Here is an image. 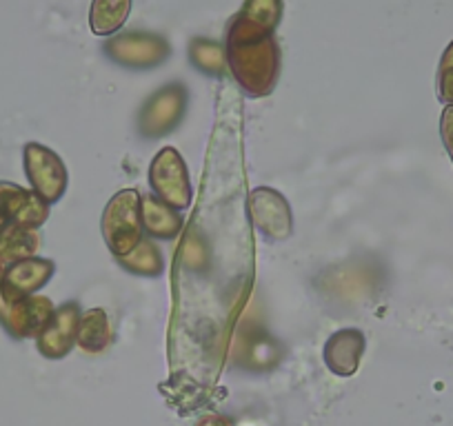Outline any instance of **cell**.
<instances>
[{
  "label": "cell",
  "instance_id": "20",
  "mask_svg": "<svg viewBox=\"0 0 453 426\" xmlns=\"http://www.w3.org/2000/svg\"><path fill=\"white\" fill-rule=\"evenodd\" d=\"M241 342L242 346L241 351H238V358H241L242 367L256 369V371L265 369L260 354H263V358H272L273 362L278 360V345L272 340V336H267V333L263 331V329H251V331L245 333V338H242Z\"/></svg>",
  "mask_w": 453,
  "mask_h": 426
},
{
  "label": "cell",
  "instance_id": "2",
  "mask_svg": "<svg viewBox=\"0 0 453 426\" xmlns=\"http://www.w3.org/2000/svg\"><path fill=\"white\" fill-rule=\"evenodd\" d=\"M142 194L136 189H120L113 194L103 211L100 229H103L104 245L116 258L132 254L142 240Z\"/></svg>",
  "mask_w": 453,
  "mask_h": 426
},
{
  "label": "cell",
  "instance_id": "22",
  "mask_svg": "<svg viewBox=\"0 0 453 426\" xmlns=\"http://www.w3.org/2000/svg\"><path fill=\"white\" fill-rule=\"evenodd\" d=\"M438 98L453 107V41L444 49L438 69Z\"/></svg>",
  "mask_w": 453,
  "mask_h": 426
},
{
  "label": "cell",
  "instance_id": "4",
  "mask_svg": "<svg viewBox=\"0 0 453 426\" xmlns=\"http://www.w3.org/2000/svg\"><path fill=\"white\" fill-rule=\"evenodd\" d=\"M150 186L156 198H160L176 211H185L191 207L194 186L189 180V169H187L178 149L163 147L154 156L150 164Z\"/></svg>",
  "mask_w": 453,
  "mask_h": 426
},
{
  "label": "cell",
  "instance_id": "8",
  "mask_svg": "<svg viewBox=\"0 0 453 426\" xmlns=\"http://www.w3.org/2000/svg\"><path fill=\"white\" fill-rule=\"evenodd\" d=\"M250 216L254 227L269 240H287L294 232V216L285 195L260 186L250 195Z\"/></svg>",
  "mask_w": 453,
  "mask_h": 426
},
{
  "label": "cell",
  "instance_id": "3",
  "mask_svg": "<svg viewBox=\"0 0 453 426\" xmlns=\"http://www.w3.org/2000/svg\"><path fill=\"white\" fill-rule=\"evenodd\" d=\"M189 91L182 82H169L150 95L138 111V133L147 141L165 138L182 123Z\"/></svg>",
  "mask_w": 453,
  "mask_h": 426
},
{
  "label": "cell",
  "instance_id": "5",
  "mask_svg": "<svg viewBox=\"0 0 453 426\" xmlns=\"http://www.w3.org/2000/svg\"><path fill=\"white\" fill-rule=\"evenodd\" d=\"M104 54L120 67L147 72V69L160 67L172 56V45L167 38L158 34L125 32L104 42Z\"/></svg>",
  "mask_w": 453,
  "mask_h": 426
},
{
  "label": "cell",
  "instance_id": "23",
  "mask_svg": "<svg viewBox=\"0 0 453 426\" xmlns=\"http://www.w3.org/2000/svg\"><path fill=\"white\" fill-rule=\"evenodd\" d=\"M440 136H442V142L453 163V107H447L442 111V118H440Z\"/></svg>",
  "mask_w": 453,
  "mask_h": 426
},
{
  "label": "cell",
  "instance_id": "15",
  "mask_svg": "<svg viewBox=\"0 0 453 426\" xmlns=\"http://www.w3.org/2000/svg\"><path fill=\"white\" fill-rule=\"evenodd\" d=\"M132 14V0H91L89 27L96 36L119 34Z\"/></svg>",
  "mask_w": 453,
  "mask_h": 426
},
{
  "label": "cell",
  "instance_id": "10",
  "mask_svg": "<svg viewBox=\"0 0 453 426\" xmlns=\"http://www.w3.org/2000/svg\"><path fill=\"white\" fill-rule=\"evenodd\" d=\"M0 216L10 224L38 229L50 218V204L36 191L23 189L14 182H0Z\"/></svg>",
  "mask_w": 453,
  "mask_h": 426
},
{
  "label": "cell",
  "instance_id": "19",
  "mask_svg": "<svg viewBox=\"0 0 453 426\" xmlns=\"http://www.w3.org/2000/svg\"><path fill=\"white\" fill-rule=\"evenodd\" d=\"M178 262L189 273H196V276L209 271V267H211V249H209L207 238L200 229L185 232L180 245H178Z\"/></svg>",
  "mask_w": 453,
  "mask_h": 426
},
{
  "label": "cell",
  "instance_id": "9",
  "mask_svg": "<svg viewBox=\"0 0 453 426\" xmlns=\"http://www.w3.org/2000/svg\"><path fill=\"white\" fill-rule=\"evenodd\" d=\"M81 307L78 302H63L54 308L50 323L38 333V351L50 360H60L72 354L78 338V324H81Z\"/></svg>",
  "mask_w": 453,
  "mask_h": 426
},
{
  "label": "cell",
  "instance_id": "24",
  "mask_svg": "<svg viewBox=\"0 0 453 426\" xmlns=\"http://www.w3.org/2000/svg\"><path fill=\"white\" fill-rule=\"evenodd\" d=\"M196 426H234V422L229 417L220 415V413H209V415H203Z\"/></svg>",
  "mask_w": 453,
  "mask_h": 426
},
{
  "label": "cell",
  "instance_id": "12",
  "mask_svg": "<svg viewBox=\"0 0 453 426\" xmlns=\"http://www.w3.org/2000/svg\"><path fill=\"white\" fill-rule=\"evenodd\" d=\"M54 273H56V264L51 262V260L36 258V255H34V258L10 264L5 271L3 286L10 289L12 293L34 295L36 291H41L51 278H54Z\"/></svg>",
  "mask_w": 453,
  "mask_h": 426
},
{
  "label": "cell",
  "instance_id": "6",
  "mask_svg": "<svg viewBox=\"0 0 453 426\" xmlns=\"http://www.w3.org/2000/svg\"><path fill=\"white\" fill-rule=\"evenodd\" d=\"M54 302L42 295H19L0 285V324L14 338H36L50 323Z\"/></svg>",
  "mask_w": 453,
  "mask_h": 426
},
{
  "label": "cell",
  "instance_id": "17",
  "mask_svg": "<svg viewBox=\"0 0 453 426\" xmlns=\"http://www.w3.org/2000/svg\"><path fill=\"white\" fill-rule=\"evenodd\" d=\"M189 63L204 76L222 78L229 72L225 45L204 36H196L189 41Z\"/></svg>",
  "mask_w": 453,
  "mask_h": 426
},
{
  "label": "cell",
  "instance_id": "25",
  "mask_svg": "<svg viewBox=\"0 0 453 426\" xmlns=\"http://www.w3.org/2000/svg\"><path fill=\"white\" fill-rule=\"evenodd\" d=\"M5 271H7V267L0 262V285H3V280H5Z\"/></svg>",
  "mask_w": 453,
  "mask_h": 426
},
{
  "label": "cell",
  "instance_id": "7",
  "mask_svg": "<svg viewBox=\"0 0 453 426\" xmlns=\"http://www.w3.org/2000/svg\"><path fill=\"white\" fill-rule=\"evenodd\" d=\"M25 173L32 182V191H36L47 204L58 202L69 185V171L60 156L41 142H27L23 151Z\"/></svg>",
  "mask_w": 453,
  "mask_h": 426
},
{
  "label": "cell",
  "instance_id": "1",
  "mask_svg": "<svg viewBox=\"0 0 453 426\" xmlns=\"http://www.w3.org/2000/svg\"><path fill=\"white\" fill-rule=\"evenodd\" d=\"M225 51L226 69L250 98H265L276 89L280 78L276 32L238 11L226 25Z\"/></svg>",
  "mask_w": 453,
  "mask_h": 426
},
{
  "label": "cell",
  "instance_id": "21",
  "mask_svg": "<svg viewBox=\"0 0 453 426\" xmlns=\"http://www.w3.org/2000/svg\"><path fill=\"white\" fill-rule=\"evenodd\" d=\"M241 14L276 32L282 20V0H245Z\"/></svg>",
  "mask_w": 453,
  "mask_h": 426
},
{
  "label": "cell",
  "instance_id": "16",
  "mask_svg": "<svg viewBox=\"0 0 453 426\" xmlns=\"http://www.w3.org/2000/svg\"><path fill=\"white\" fill-rule=\"evenodd\" d=\"M38 247H41V236L36 229L10 224L0 232V262L10 267L20 260L34 258Z\"/></svg>",
  "mask_w": 453,
  "mask_h": 426
},
{
  "label": "cell",
  "instance_id": "18",
  "mask_svg": "<svg viewBox=\"0 0 453 426\" xmlns=\"http://www.w3.org/2000/svg\"><path fill=\"white\" fill-rule=\"evenodd\" d=\"M116 260H119V264L125 271L134 273V276L158 278L163 276L165 271V255L163 251L158 249V245L154 242V238H142L132 254Z\"/></svg>",
  "mask_w": 453,
  "mask_h": 426
},
{
  "label": "cell",
  "instance_id": "13",
  "mask_svg": "<svg viewBox=\"0 0 453 426\" xmlns=\"http://www.w3.org/2000/svg\"><path fill=\"white\" fill-rule=\"evenodd\" d=\"M142 229L156 240H173L185 227L182 213L165 204L154 194L142 195Z\"/></svg>",
  "mask_w": 453,
  "mask_h": 426
},
{
  "label": "cell",
  "instance_id": "11",
  "mask_svg": "<svg viewBox=\"0 0 453 426\" xmlns=\"http://www.w3.org/2000/svg\"><path fill=\"white\" fill-rule=\"evenodd\" d=\"M365 349H367V338L360 329H340V331L331 333L322 355H325V364L331 373L349 377L358 371Z\"/></svg>",
  "mask_w": 453,
  "mask_h": 426
},
{
  "label": "cell",
  "instance_id": "14",
  "mask_svg": "<svg viewBox=\"0 0 453 426\" xmlns=\"http://www.w3.org/2000/svg\"><path fill=\"white\" fill-rule=\"evenodd\" d=\"M111 323H109V316L103 308H89V311L82 313L81 324H78L76 345L81 346L85 354H103V351L111 345Z\"/></svg>",
  "mask_w": 453,
  "mask_h": 426
}]
</instances>
